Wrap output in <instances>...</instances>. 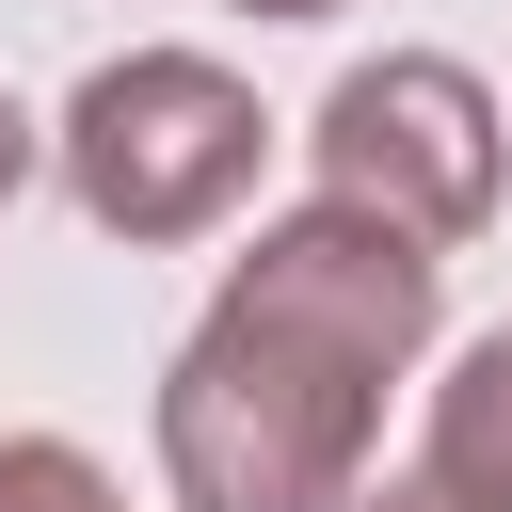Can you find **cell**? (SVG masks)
Segmentation results:
<instances>
[{
	"label": "cell",
	"mask_w": 512,
	"mask_h": 512,
	"mask_svg": "<svg viewBox=\"0 0 512 512\" xmlns=\"http://www.w3.org/2000/svg\"><path fill=\"white\" fill-rule=\"evenodd\" d=\"M432 304H448V256L352 192H304L288 224H256L160 368L176 512H336L384 448V384L432 352Z\"/></svg>",
	"instance_id": "cell-1"
},
{
	"label": "cell",
	"mask_w": 512,
	"mask_h": 512,
	"mask_svg": "<svg viewBox=\"0 0 512 512\" xmlns=\"http://www.w3.org/2000/svg\"><path fill=\"white\" fill-rule=\"evenodd\" d=\"M48 160H64V192H80L96 240H208V224L256 192L272 112H256V80L208 64V48H112V64L64 96Z\"/></svg>",
	"instance_id": "cell-2"
},
{
	"label": "cell",
	"mask_w": 512,
	"mask_h": 512,
	"mask_svg": "<svg viewBox=\"0 0 512 512\" xmlns=\"http://www.w3.org/2000/svg\"><path fill=\"white\" fill-rule=\"evenodd\" d=\"M320 192H352V208H384V224H416L432 256L448 240H480L496 224V176H512V144H496V96L448 64V48H384V64H352L336 96H320Z\"/></svg>",
	"instance_id": "cell-3"
},
{
	"label": "cell",
	"mask_w": 512,
	"mask_h": 512,
	"mask_svg": "<svg viewBox=\"0 0 512 512\" xmlns=\"http://www.w3.org/2000/svg\"><path fill=\"white\" fill-rule=\"evenodd\" d=\"M416 464H432L448 496L512 512V320L448 352V384H432V432H416Z\"/></svg>",
	"instance_id": "cell-4"
},
{
	"label": "cell",
	"mask_w": 512,
	"mask_h": 512,
	"mask_svg": "<svg viewBox=\"0 0 512 512\" xmlns=\"http://www.w3.org/2000/svg\"><path fill=\"white\" fill-rule=\"evenodd\" d=\"M0 512H128V496H112L96 448H64V432H0Z\"/></svg>",
	"instance_id": "cell-5"
},
{
	"label": "cell",
	"mask_w": 512,
	"mask_h": 512,
	"mask_svg": "<svg viewBox=\"0 0 512 512\" xmlns=\"http://www.w3.org/2000/svg\"><path fill=\"white\" fill-rule=\"evenodd\" d=\"M336 512H480V496H448V480H432V464H400V480H352V496H336Z\"/></svg>",
	"instance_id": "cell-6"
},
{
	"label": "cell",
	"mask_w": 512,
	"mask_h": 512,
	"mask_svg": "<svg viewBox=\"0 0 512 512\" xmlns=\"http://www.w3.org/2000/svg\"><path fill=\"white\" fill-rule=\"evenodd\" d=\"M16 192H32V112L0 96V208H16Z\"/></svg>",
	"instance_id": "cell-7"
},
{
	"label": "cell",
	"mask_w": 512,
	"mask_h": 512,
	"mask_svg": "<svg viewBox=\"0 0 512 512\" xmlns=\"http://www.w3.org/2000/svg\"><path fill=\"white\" fill-rule=\"evenodd\" d=\"M224 16H336V0H224Z\"/></svg>",
	"instance_id": "cell-8"
}]
</instances>
